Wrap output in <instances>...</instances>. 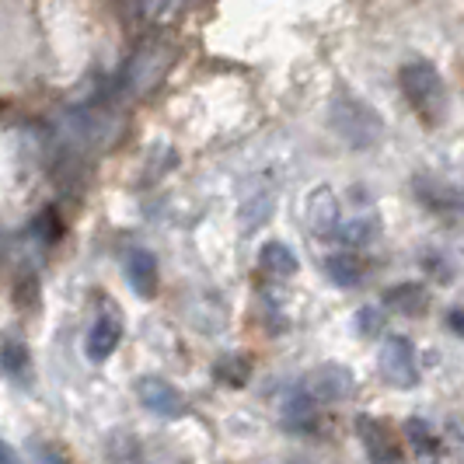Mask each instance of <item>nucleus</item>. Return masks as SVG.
<instances>
[{"label": "nucleus", "mask_w": 464, "mask_h": 464, "mask_svg": "<svg viewBox=\"0 0 464 464\" xmlns=\"http://www.w3.org/2000/svg\"><path fill=\"white\" fill-rule=\"evenodd\" d=\"M328 126L332 133L343 140L353 150H371L381 143L384 137V126H381V116L373 112L371 105L356 94L339 92L328 105Z\"/></svg>", "instance_id": "nucleus-1"}, {"label": "nucleus", "mask_w": 464, "mask_h": 464, "mask_svg": "<svg viewBox=\"0 0 464 464\" xmlns=\"http://www.w3.org/2000/svg\"><path fill=\"white\" fill-rule=\"evenodd\" d=\"M398 84H401V94L409 98V105H412L430 126L440 122L447 88H443L440 70L433 67L430 60H409L405 67L398 70Z\"/></svg>", "instance_id": "nucleus-2"}, {"label": "nucleus", "mask_w": 464, "mask_h": 464, "mask_svg": "<svg viewBox=\"0 0 464 464\" xmlns=\"http://www.w3.org/2000/svg\"><path fill=\"white\" fill-rule=\"evenodd\" d=\"M171 60V49L164 43H143L133 53V60L122 67V94H140L147 92L158 77L164 73V63Z\"/></svg>", "instance_id": "nucleus-3"}, {"label": "nucleus", "mask_w": 464, "mask_h": 464, "mask_svg": "<svg viewBox=\"0 0 464 464\" xmlns=\"http://www.w3.org/2000/svg\"><path fill=\"white\" fill-rule=\"evenodd\" d=\"M377 367L384 373L388 384L395 388H416L419 384V367H416V349L405 335H388L381 343V356H377Z\"/></svg>", "instance_id": "nucleus-4"}, {"label": "nucleus", "mask_w": 464, "mask_h": 464, "mask_svg": "<svg viewBox=\"0 0 464 464\" xmlns=\"http://www.w3.org/2000/svg\"><path fill=\"white\" fill-rule=\"evenodd\" d=\"M137 398L143 401V409H150L154 416H161V419H179V416H186V409H188L182 392H179L171 381L154 377V373H147V377L137 381Z\"/></svg>", "instance_id": "nucleus-5"}, {"label": "nucleus", "mask_w": 464, "mask_h": 464, "mask_svg": "<svg viewBox=\"0 0 464 464\" xmlns=\"http://www.w3.org/2000/svg\"><path fill=\"white\" fill-rule=\"evenodd\" d=\"M304 392L314 401H346L353 395V373L343 363H322L304 377Z\"/></svg>", "instance_id": "nucleus-6"}, {"label": "nucleus", "mask_w": 464, "mask_h": 464, "mask_svg": "<svg viewBox=\"0 0 464 464\" xmlns=\"http://www.w3.org/2000/svg\"><path fill=\"white\" fill-rule=\"evenodd\" d=\"M304 220H307V227L318 234V237H332L335 227L343 224V217H339V199H335V192L328 186H318L311 196H307V207H304Z\"/></svg>", "instance_id": "nucleus-7"}, {"label": "nucleus", "mask_w": 464, "mask_h": 464, "mask_svg": "<svg viewBox=\"0 0 464 464\" xmlns=\"http://www.w3.org/2000/svg\"><path fill=\"white\" fill-rule=\"evenodd\" d=\"M356 437L363 443L371 464H401V454H398L395 440L388 437V430L371 416H356Z\"/></svg>", "instance_id": "nucleus-8"}, {"label": "nucleus", "mask_w": 464, "mask_h": 464, "mask_svg": "<svg viewBox=\"0 0 464 464\" xmlns=\"http://www.w3.org/2000/svg\"><path fill=\"white\" fill-rule=\"evenodd\" d=\"M126 279H130V286H133L137 297L150 301L158 294V258L150 256L147 248H133L126 256Z\"/></svg>", "instance_id": "nucleus-9"}, {"label": "nucleus", "mask_w": 464, "mask_h": 464, "mask_svg": "<svg viewBox=\"0 0 464 464\" xmlns=\"http://www.w3.org/2000/svg\"><path fill=\"white\" fill-rule=\"evenodd\" d=\"M412 188H416V196L422 199V207L433 209V213H464V196L458 188L447 186V182L419 175L416 182H412Z\"/></svg>", "instance_id": "nucleus-10"}, {"label": "nucleus", "mask_w": 464, "mask_h": 464, "mask_svg": "<svg viewBox=\"0 0 464 464\" xmlns=\"http://www.w3.org/2000/svg\"><path fill=\"white\" fill-rule=\"evenodd\" d=\"M384 307L395 314H405V318H419L430 307V290L422 283H398L384 294Z\"/></svg>", "instance_id": "nucleus-11"}, {"label": "nucleus", "mask_w": 464, "mask_h": 464, "mask_svg": "<svg viewBox=\"0 0 464 464\" xmlns=\"http://www.w3.org/2000/svg\"><path fill=\"white\" fill-rule=\"evenodd\" d=\"M119 339H122V325H119V318L116 314H102V318L92 325V332H88V356H92L94 363L109 360V356L116 353Z\"/></svg>", "instance_id": "nucleus-12"}, {"label": "nucleus", "mask_w": 464, "mask_h": 464, "mask_svg": "<svg viewBox=\"0 0 464 464\" xmlns=\"http://www.w3.org/2000/svg\"><path fill=\"white\" fill-rule=\"evenodd\" d=\"M381 231V224H377V217L371 213H356L353 220H343L339 227H335V237L349 245V248H363V245H371L373 237Z\"/></svg>", "instance_id": "nucleus-13"}, {"label": "nucleus", "mask_w": 464, "mask_h": 464, "mask_svg": "<svg viewBox=\"0 0 464 464\" xmlns=\"http://www.w3.org/2000/svg\"><path fill=\"white\" fill-rule=\"evenodd\" d=\"M405 437L412 443V450H416L419 458H437L440 454V433L426 422V419H409L405 422Z\"/></svg>", "instance_id": "nucleus-14"}, {"label": "nucleus", "mask_w": 464, "mask_h": 464, "mask_svg": "<svg viewBox=\"0 0 464 464\" xmlns=\"http://www.w3.org/2000/svg\"><path fill=\"white\" fill-rule=\"evenodd\" d=\"M258 262H262V269H266V273H273V276H294V273H297V256H294L283 241H269V245H262Z\"/></svg>", "instance_id": "nucleus-15"}, {"label": "nucleus", "mask_w": 464, "mask_h": 464, "mask_svg": "<svg viewBox=\"0 0 464 464\" xmlns=\"http://www.w3.org/2000/svg\"><path fill=\"white\" fill-rule=\"evenodd\" d=\"M325 276L335 283V286H356L363 279V266L360 258L349 256V252H339V256L325 258Z\"/></svg>", "instance_id": "nucleus-16"}, {"label": "nucleus", "mask_w": 464, "mask_h": 464, "mask_svg": "<svg viewBox=\"0 0 464 464\" xmlns=\"http://www.w3.org/2000/svg\"><path fill=\"white\" fill-rule=\"evenodd\" d=\"M273 209H276V196L273 192H252L248 199H245V207H241V224H245V231H258L269 217H273Z\"/></svg>", "instance_id": "nucleus-17"}, {"label": "nucleus", "mask_w": 464, "mask_h": 464, "mask_svg": "<svg viewBox=\"0 0 464 464\" xmlns=\"http://www.w3.org/2000/svg\"><path fill=\"white\" fill-rule=\"evenodd\" d=\"M186 7V0H140V18L150 24H168L179 18Z\"/></svg>", "instance_id": "nucleus-18"}, {"label": "nucleus", "mask_w": 464, "mask_h": 464, "mask_svg": "<svg viewBox=\"0 0 464 464\" xmlns=\"http://www.w3.org/2000/svg\"><path fill=\"white\" fill-rule=\"evenodd\" d=\"M217 373H220V377H227L231 384H241V381L248 377V363H245V360H237V356H227L224 363H217Z\"/></svg>", "instance_id": "nucleus-19"}, {"label": "nucleus", "mask_w": 464, "mask_h": 464, "mask_svg": "<svg viewBox=\"0 0 464 464\" xmlns=\"http://www.w3.org/2000/svg\"><path fill=\"white\" fill-rule=\"evenodd\" d=\"M356 325H360L363 335H377V325H381V322H377V311H373V307H363V311L356 314Z\"/></svg>", "instance_id": "nucleus-20"}, {"label": "nucleus", "mask_w": 464, "mask_h": 464, "mask_svg": "<svg viewBox=\"0 0 464 464\" xmlns=\"http://www.w3.org/2000/svg\"><path fill=\"white\" fill-rule=\"evenodd\" d=\"M4 363L11 367V371L18 373L24 367V349H7V356H4Z\"/></svg>", "instance_id": "nucleus-21"}, {"label": "nucleus", "mask_w": 464, "mask_h": 464, "mask_svg": "<svg viewBox=\"0 0 464 464\" xmlns=\"http://www.w3.org/2000/svg\"><path fill=\"white\" fill-rule=\"evenodd\" d=\"M39 458H43V464H67L63 458H60V454H56V450H46V447L39 450Z\"/></svg>", "instance_id": "nucleus-22"}, {"label": "nucleus", "mask_w": 464, "mask_h": 464, "mask_svg": "<svg viewBox=\"0 0 464 464\" xmlns=\"http://www.w3.org/2000/svg\"><path fill=\"white\" fill-rule=\"evenodd\" d=\"M450 328H454L458 335H464V314L461 311H450Z\"/></svg>", "instance_id": "nucleus-23"}, {"label": "nucleus", "mask_w": 464, "mask_h": 464, "mask_svg": "<svg viewBox=\"0 0 464 464\" xmlns=\"http://www.w3.org/2000/svg\"><path fill=\"white\" fill-rule=\"evenodd\" d=\"M0 464H14V450L0 440Z\"/></svg>", "instance_id": "nucleus-24"}]
</instances>
